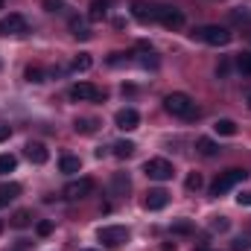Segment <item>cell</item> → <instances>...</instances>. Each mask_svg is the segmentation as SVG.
<instances>
[{"mask_svg":"<svg viewBox=\"0 0 251 251\" xmlns=\"http://www.w3.org/2000/svg\"><path fill=\"white\" fill-rule=\"evenodd\" d=\"M196 41H201V44H210V47H225V44H231V29L228 26H219V24H207V26H196L193 32H190Z\"/></svg>","mask_w":251,"mask_h":251,"instance_id":"1","label":"cell"},{"mask_svg":"<svg viewBox=\"0 0 251 251\" xmlns=\"http://www.w3.org/2000/svg\"><path fill=\"white\" fill-rule=\"evenodd\" d=\"M164 108L173 114V117H184V120H193L196 114H199V108H196V102L190 100L187 94H181V91H176V94H170L167 100H164Z\"/></svg>","mask_w":251,"mask_h":251,"instance_id":"2","label":"cell"},{"mask_svg":"<svg viewBox=\"0 0 251 251\" xmlns=\"http://www.w3.org/2000/svg\"><path fill=\"white\" fill-rule=\"evenodd\" d=\"M152 21H158L167 29H181L184 26V12L176 9V6H167V3H158V6H152Z\"/></svg>","mask_w":251,"mask_h":251,"instance_id":"3","label":"cell"},{"mask_svg":"<svg viewBox=\"0 0 251 251\" xmlns=\"http://www.w3.org/2000/svg\"><path fill=\"white\" fill-rule=\"evenodd\" d=\"M246 170H240V167H231V170H225L213 184H210V196H222V193H228L231 187H237L240 181H246Z\"/></svg>","mask_w":251,"mask_h":251,"instance_id":"4","label":"cell"},{"mask_svg":"<svg viewBox=\"0 0 251 251\" xmlns=\"http://www.w3.org/2000/svg\"><path fill=\"white\" fill-rule=\"evenodd\" d=\"M97 240L102 246H108V249H120L123 243H128V228H123V225H105V228L97 231Z\"/></svg>","mask_w":251,"mask_h":251,"instance_id":"5","label":"cell"},{"mask_svg":"<svg viewBox=\"0 0 251 251\" xmlns=\"http://www.w3.org/2000/svg\"><path fill=\"white\" fill-rule=\"evenodd\" d=\"M143 173H146V178H152V181H170L173 178V164L167 161V158H149L146 164H143Z\"/></svg>","mask_w":251,"mask_h":251,"instance_id":"6","label":"cell"},{"mask_svg":"<svg viewBox=\"0 0 251 251\" xmlns=\"http://www.w3.org/2000/svg\"><path fill=\"white\" fill-rule=\"evenodd\" d=\"M70 100L73 102H91V100H105V94L100 88H94L91 82H76L70 88Z\"/></svg>","mask_w":251,"mask_h":251,"instance_id":"7","label":"cell"},{"mask_svg":"<svg viewBox=\"0 0 251 251\" xmlns=\"http://www.w3.org/2000/svg\"><path fill=\"white\" fill-rule=\"evenodd\" d=\"M94 190H97V184H94L91 178H76V181H70V184L64 187V199H70V201H76V199H88Z\"/></svg>","mask_w":251,"mask_h":251,"instance_id":"8","label":"cell"},{"mask_svg":"<svg viewBox=\"0 0 251 251\" xmlns=\"http://www.w3.org/2000/svg\"><path fill=\"white\" fill-rule=\"evenodd\" d=\"M24 32H29V24L24 15H9L0 21V35H24Z\"/></svg>","mask_w":251,"mask_h":251,"instance_id":"9","label":"cell"},{"mask_svg":"<svg viewBox=\"0 0 251 251\" xmlns=\"http://www.w3.org/2000/svg\"><path fill=\"white\" fill-rule=\"evenodd\" d=\"M114 123H117V128H123V131H134L140 126V114L134 108H120L117 117H114Z\"/></svg>","mask_w":251,"mask_h":251,"instance_id":"10","label":"cell"},{"mask_svg":"<svg viewBox=\"0 0 251 251\" xmlns=\"http://www.w3.org/2000/svg\"><path fill=\"white\" fill-rule=\"evenodd\" d=\"M170 204V193L167 190H149L146 199H143V207L146 210H164Z\"/></svg>","mask_w":251,"mask_h":251,"instance_id":"11","label":"cell"},{"mask_svg":"<svg viewBox=\"0 0 251 251\" xmlns=\"http://www.w3.org/2000/svg\"><path fill=\"white\" fill-rule=\"evenodd\" d=\"M26 158H29L32 164H47L50 152H47V146H44V143L32 140V143H26Z\"/></svg>","mask_w":251,"mask_h":251,"instance_id":"12","label":"cell"},{"mask_svg":"<svg viewBox=\"0 0 251 251\" xmlns=\"http://www.w3.org/2000/svg\"><path fill=\"white\" fill-rule=\"evenodd\" d=\"M196 152L204 155V158H216V155H219V143L210 140V137H199V140H196Z\"/></svg>","mask_w":251,"mask_h":251,"instance_id":"13","label":"cell"},{"mask_svg":"<svg viewBox=\"0 0 251 251\" xmlns=\"http://www.w3.org/2000/svg\"><path fill=\"white\" fill-rule=\"evenodd\" d=\"M59 170H62L64 176H76V173L82 170V161H79L76 155H62V161H59Z\"/></svg>","mask_w":251,"mask_h":251,"instance_id":"14","label":"cell"},{"mask_svg":"<svg viewBox=\"0 0 251 251\" xmlns=\"http://www.w3.org/2000/svg\"><path fill=\"white\" fill-rule=\"evenodd\" d=\"M18 196H21V184H15V181L0 184V207H3V204H9V201H15Z\"/></svg>","mask_w":251,"mask_h":251,"instance_id":"15","label":"cell"},{"mask_svg":"<svg viewBox=\"0 0 251 251\" xmlns=\"http://www.w3.org/2000/svg\"><path fill=\"white\" fill-rule=\"evenodd\" d=\"M128 187H131V181H128V176H126V173H117V176L111 178V193H114V196H126Z\"/></svg>","mask_w":251,"mask_h":251,"instance_id":"16","label":"cell"},{"mask_svg":"<svg viewBox=\"0 0 251 251\" xmlns=\"http://www.w3.org/2000/svg\"><path fill=\"white\" fill-rule=\"evenodd\" d=\"M213 131H216V134H222V137H234V134H237V123H234V120H228V117H222V120H216V123H213Z\"/></svg>","mask_w":251,"mask_h":251,"instance_id":"17","label":"cell"},{"mask_svg":"<svg viewBox=\"0 0 251 251\" xmlns=\"http://www.w3.org/2000/svg\"><path fill=\"white\" fill-rule=\"evenodd\" d=\"M105 15H108V0H94L91 9H88V18L91 21H102Z\"/></svg>","mask_w":251,"mask_h":251,"instance_id":"18","label":"cell"},{"mask_svg":"<svg viewBox=\"0 0 251 251\" xmlns=\"http://www.w3.org/2000/svg\"><path fill=\"white\" fill-rule=\"evenodd\" d=\"M228 21L237 24V26H251V9H231Z\"/></svg>","mask_w":251,"mask_h":251,"instance_id":"19","label":"cell"},{"mask_svg":"<svg viewBox=\"0 0 251 251\" xmlns=\"http://www.w3.org/2000/svg\"><path fill=\"white\" fill-rule=\"evenodd\" d=\"M73 128H76L79 134H94V131L100 128V123H97L94 117H79V120L73 123Z\"/></svg>","mask_w":251,"mask_h":251,"instance_id":"20","label":"cell"},{"mask_svg":"<svg viewBox=\"0 0 251 251\" xmlns=\"http://www.w3.org/2000/svg\"><path fill=\"white\" fill-rule=\"evenodd\" d=\"M111 149H114V155H117V158H131L137 146H134L131 140H117V143H114Z\"/></svg>","mask_w":251,"mask_h":251,"instance_id":"21","label":"cell"},{"mask_svg":"<svg viewBox=\"0 0 251 251\" xmlns=\"http://www.w3.org/2000/svg\"><path fill=\"white\" fill-rule=\"evenodd\" d=\"M91 64H94V59H91L88 53H79V56L73 59V64H70V70H76V73H85V70H91Z\"/></svg>","mask_w":251,"mask_h":251,"instance_id":"22","label":"cell"},{"mask_svg":"<svg viewBox=\"0 0 251 251\" xmlns=\"http://www.w3.org/2000/svg\"><path fill=\"white\" fill-rule=\"evenodd\" d=\"M70 29H73V35H76L79 41H88V38H91V29H88L79 18H73V21H70Z\"/></svg>","mask_w":251,"mask_h":251,"instance_id":"23","label":"cell"},{"mask_svg":"<svg viewBox=\"0 0 251 251\" xmlns=\"http://www.w3.org/2000/svg\"><path fill=\"white\" fill-rule=\"evenodd\" d=\"M29 222H32V210H15V216H12L15 228H26Z\"/></svg>","mask_w":251,"mask_h":251,"instance_id":"24","label":"cell"},{"mask_svg":"<svg viewBox=\"0 0 251 251\" xmlns=\"http://www.w3.org/2000/svg\"><path fill=\"white\" fill-rule=\"evenodd\" d=\"M24 79H26L29 85H41V82H44V70H41V67H26Z\"/></svg>","mask_w":251,"mask_h":251,"instance_id":"25","label":"cell"},{"mask_svg":"<svg viewBox=\"0 0 251 251\" xmlns=\"http://www.w3.org/2000/svg\"><path fill=\"white\" fill-rule=\"evenodd\" d=\"M184 187H187L190 193H199V190L204 187V181H201V176H199V173H190L187 178H184Z\"/></svg>","mask_w":251,"mask_h":251,"instance_id":"26","label":"cell"},{"mask_svg":"<svg viewBox=\"0 0 251 251\" xmlns=\"http://www.w3.org/2000/svg\"><path fill=\"white\" fill-rule=\"evenodd\" d=\"M15 167H18V158H15V155H0V176L12 173Z\"/></svg>","mask_w":251,"mask_h":251,"instance_id":"27","label":"cell"},{"mask_svg":"<svg viewBox=\"0 0 251 251\" xmlns=\"http://www.w3.org/2000/svg\"><path fill=\"white\" fill-rule=\"evenodd\" d=\"M237 70L243 76H251V53H240L237 56Z\"/></svg>","mask_w":251,"mask_h":251,"instance_id":"28","label":"cell"},{"mask_svg":"<svg viewBox=\"0 0 251 251\" xmlns=\"http://www.w3.org/2000/svg\"><path fill=\"white\" fill-rule=\"evenodd\" d=\"M131 15H134L137 21H152V9L146 12V6H143V3H134V6H131Z\"/></svg>","mask_w":251,"mask_h":251,"instance_id":"29","label":"cell"},{"mask_svg":"<svg viewBox=\"0 0 251 251\" xmlns=\"http://www.w3.org/2000/svg\"><path fill=\"white\" fill-rule=\"evenodd\" d=\"M173 234H181V237L193 234V222H187V219H178V222L173 225Z\"/></svg>","mask_w":251,"mask_h":251,"instance_id":"30","label":"cell"},{"mask_svg":"<svg viewBox=\"0 0 251 251\" xmlns=\"http://www.w3.org/2000/svg\"><path fill=\"white\" fill-rule=\"evenodd\" d=\"M35 234H38V237H50V234H53V222H50V219L35 222Z\"/></svg>","mask_w":251,"mask_h":251,"instance_id":"31","label":"cell"},{"mask_svg":"<svg viewBox=\"0 0 251 251\" xmlns=\"http://www.w3.org/2000/svg\"><path fill=\"white\" fill-rule=\"evenodd\" d=\"M123 62H128V53H111L108 56V64L111 67H117V64H123Z\"/></svg>","mask_w":251,"mask_h":251,"instance_id":"32","label":"cell"},{"mask_svg":"<svg viewBox=\"0 0 251 251\" xmlns=\"http://www.w3.org/2000/svg\"><path fill=\"white\" fill-rule=\"evenodd\" d=\"M231 228V222L225 219V216H219V219H213V231H228Z\"/></svg>","mask_w":251,"mask_h":251,"instance_id":"33","label":"cell"},{"mask_svg":"<svg viewBox=\"0 0 251 251\" xmlns=\"http://www.w3.org/2000/svg\"><path fill=\"white\" fill-rule=\"evenodd\" d=\"M249 249H251V243L246 237H237V240H234V251H249Z\"/></svg>","mask_w":251,"mask_h":251,"instance_id":"34","label":"cell"},{"mask_svg":"<svg viewBox=\"0 0 251 251\" xmlns=\"http://www.w3.org/2000/svg\"><path fill=\"white\" fill-rule=\"evenodd\" d=\"M62 6H64V0H44V9L47 12H59Z\"/></svg>","mask_w":251,"mask_h":251,"instance_id":"35","label":"cell"},{"mask_svg":"<svg viewBox=\"0 0 251 251\" xmlns=\"http://www.w3.org/2000/svg\"><path fill=\"white\" fill-rule=\"evenodd\" d=\"M9 134H12V128H9V126H0V143L9 140Z\"/></svg>","mask_w":251,"mask_h":251,"instance_id":"36","label":"cell"},{"mask_svg":"<svg viewBox=\"0 0 251 251\" xmlns=\"http://www.w3.org/2000/svg\"><path fill=\"white\" fill-rule=\"evenodd\" d=\"M237 201H240V204H251V193H243V196H237Z\"/></svg>","mask_w":251,"mask_h":251,"instance_id":"37","label":"cell"},{"mask_svg":"<svg viewBox=\"0 0 251 251\" xmlns=\"http://www.w3.org/2000/svg\"><path fill=\"white\" fill-rule=\"evenodd\" d=\"M216 76H228V62L219 64V70H216Z\"/></svg>","mask_w":251,"mask_h":251,"instance_id":"38","label":"cell"},{"mask_svg":"<svg viewBox=\"0 0 251 251\" xmlns=\"http://www.w3.org/2000/svg\"><path fill=\"white\" fill-rule=\"evenodd\" d=\"M79 251H100V249H79Z\"/></svg>","mask_w":251,"mask_h":251,"instance_id":"39","label":"cell"},{"mask_svg":"<svg viewBox=\"0 0 251 251\" xmlns=\"http://www.w3.org/2000/svg\"><path fill=\"white\" fill-rule=\"evenodd\" d=\"M0 234H3V222H0Z\"/></svg>","mask_w":251,"mask_h":251,"instance_id":"40","label":"cell"},{"mask_svg":"<svg viewBox=\"0 0 251 251\" xmlns=\"http://www.w3.org/2000/svg\"><path fill=\"white\" fill-rule=\"evenodd\" d=\"M249 105H251V94H249Z\"/></svg>","mask_w":251,"mask_h":251,"instance_id":"41","label":"cell"},{"mask_svg":"<svg viewBox=\"0 0 251 251\" xmlns=\"http://www.w3.org/2000/svg\"><path fill=\"white\" fill-rule=\"evenodd\" d=\"M199 251H210V249H199Z\"/></svg>","mask_w":251,"mask_h":251,"instance_id":"42","label":"cell"},{"mask_svg":"<svg viewBox=\"0 0 251 251\" xmlns=\"http://www.w3.org/2000/svg\"><path fill=\"white\" fill-rule=\"evenodd\" d=\"M0 9H3V0H0Z\"/></svg>","mask_w":251,"mask_h":251,"instance_id":"43","label":"cell"}]
</instances>
